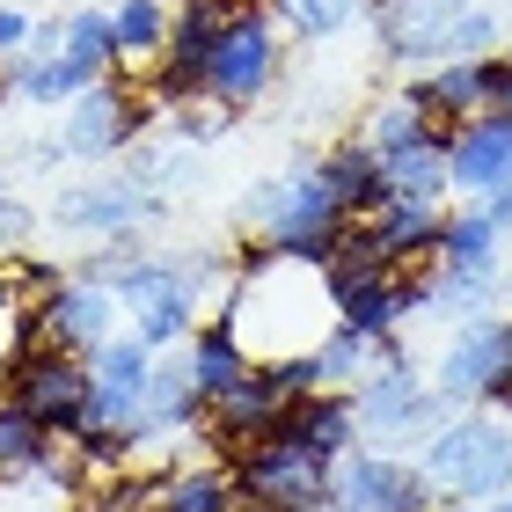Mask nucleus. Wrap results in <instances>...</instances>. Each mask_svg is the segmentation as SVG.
I'll return each instance as SVG.
<instances>
[{"label": "nucleus", "instance_id": "obj_1", "mask_svg": "<svg viewBox=\"0 0 512 512\" xmlns=\"http://www.w3.org/2000/svg\"><path fill=\"white\" fill-rule=\"evenodd\" d=\"M337 300H330V278L322 264H293L278 249H242V278H235V300H227V322L235 337L249 344L256 366H286V359H308L315 337L330 330Z\"/></svg>", "mask_w": 512, "mask_h": 512}, {"label": "nucleus", "instance_id": "obj_2", "mask_svg": "<svg viewBox=\"0 0 512 512\" xmlns=\"http://www.w3.org/2000/svg\"><path fill=\"white\" fill-rule=\"evenodd\" d=\"M235 220H242L264 249L293 256V264H330V256H337V235H344V220H352V213L337 205V191L322 183L315 161H300V169L271 176V183H249L242 205H235Z\"/></svg>", "mask_w": 512, "mask_h": 512}, {"label": "nucleus", "instance_id": "obj_3", "mask_svg": "<svg viewBox=\"0 0 512 512\" xmlns=\"http://www.w3.org/2000/svg\"><path fill=\"white\" fill-rule=\"evenodd\" d=\"M417 469H425L432 498H454V505H491L512 491V432L491 425V417L461 410V417H439L417 447Z\"/></svg>", "mask_w": 512, "mask_h": 512}, {"label": "nucleus", "instance_id": "obj_4", "mask_svg": "<svg viewBox=\"0 0 512 512\" xmlns=\"http://www.w3.org/2000/svg\"><path fill=\"white\" fill-rule=\"evenodd\" d=\"M352 403H359V432H374V439H425L439 417H454V403L417 374L395 337L374 344V366H366V381L352 388Z\"/></svg>", "mask_w": 512, "mask_h": 512}, {"label": "nucleus", "instance_id": "obj_5", "mask_svg": "<svg viewBox=\"0 0 512 512\" xmlns=\"http://www.w3.org/2000/svg\"><path fill=\"white\" fill-rule=\"evenodd\" d=\"M330 469L315 447H300L286 432H264L249 454H235V491L242 505H264V512H322V491H330Z\"/></svg>", "mask_w": 512, "mask_h": 512}, {"label": "nucleus", "instance_id": "obj_6", "mask_svg": "<svg viewBox=\"0 0 512 512\" xmlns=\"http://www.w3.org/2000/svg\"><path fill=\"white\" fill-rule=\"evenodd\" d=\"M278 59H286L278 15L256 8V0H242L235 22H227V37H220V52H213V66H205V96H213L220 110H249L256 96H271Z\"/></svg>", "mask_w": 512, "mask_h": 512}, {"label": "nucleus", "instance_id": "obj_7", "mask_svg": "<svg viewBox=\"0 0 512 512\" xmlns=\"http://www.w3.org/2000/svg\"><path fill=\"white\" fill-rule=\"evenodd\" d=\"M0 388H8L52 439H74V432L88 425V388H96V381H88V359H81V352L30 344V352L8 366V381H0Z\"/></svg>", "mask_w": 512, "mask_h": 512}, {"label": "nucleus", "instance_id": "obj_8", "mask_svg": "<svg viewBox=\"0 0 512 512\" xmlns=\"http://www.w3.org/2000/svg\"><path fill=\"white\" fill-rule=\"evenodd\" d=\"M308 359H286V366H249V374L220 395V403H205V432L220 439L227 454H249L256 439H264L278 417H286L293 395H308Z\"/></svg>", "mask_w": 512, "mask_h": 512}, {"label": "nucleus", "instance_id": "obj_9", "mask_svg": "<svg viewBox=\"0 0 512 512\" xmlns=\"http://www.w3.org/2000/svg\"><path fill=\"white\" fill-rule=\"evenodd\" d=\"M322 512H432V483L417 461L381 454V447H352L330 469Z\"/></svg>", "mask_w": 512, "mask_h": 512}, {"label": "nucleus", "instance_id": "obj_10", "mask_svg": "<svg viewBox=\"0 0 512 512\" xmlns=\"http://www.w3.org/2000/svg\"><path fill=\"white\" fill-rule=\"evenodd\" d=\"M322 278H330V300H337L344 330L395 337V330H403V315H417V278L374 264V256H330Z\"/></svg>", "mask_w": 512, "mask_h": 512}, {"label": "nucleus", "instance_id": "obj_11", "mask_svg": "<svg viewBox=\"0 0 512 512\" xmlns=\"http://www.w3.org/2000/svg\"><path fill=\"white\" fill-rule=\"evenodd\" d=\"M235 8H242V0H183V8L169 15V52H161V66H154V96L169 110L205 96V66H213Z\"/></svg>", "mask_w": 512, "mask_h": 512}, {"label": "nucleus", "instance_id": "obj_12", "mask_svg": "<svg viewBox=\"0 0 512 512\" xmlns=\"http://www.w3.org/2000/svg\"><path fill=\"white\" fill-rule=\"evenodd\" d=\"M512 374V315H469L461 330L447 337V352H439L432 381L439 395L461 410V403H491V388Z\"/></svg>", "mask_w": 512, "mask_h": 512}, {"label": "nucleus", "instance_id": "obj_13", "mask_svg": "<svg viewBox=\"0 0 512 512\" xmlns=\"http://www.w3.org/2000/svg\"><path fill=\"white\" fill-rule=\"evenodd\" d=\"M30 322H37V344H59V352L88 359L103 337L125 330V300L103 278H66L59 293H44V308H30Z\"/></svg>", "mask_w": 512, "mask_h": 512}, {"label": "nucleus", "instance_id": "obj_14", "mask_svg": "<svg viewBox=\"0 0 512 512\" xmlns=\"http://www.w3.org/2000/svg\"><path fill=\"white\" fill-rule=\"evenodd\" d=\"M132 132H139V103H132V88L103 74V81H88L81 96L66 103V125H59L52 147H59V161H74V154H81V161H103V154H118Z\"/></svg>", "mask_w": 512, "mask_h": 512}, {"label": "nucleus", "instance_id": "obj_15", "mask_svg": "<svg viewBox=\"0 0 512 512\" xmlns=\"http://www.w3.org/2000/svg\"><path fill=\"white\" fill-rule=\"evenodd\" d=\"M147 220H161V198L139 176H103V183H81V191L59 198V227L88 235V242H125Z\"/></svg>", "mask_w": 512, "mask_h": 512}, {"label": "nucleus", "instance_id": "obj_16", "mask_svg": "<svg viewBox=\"0 0 512 512\" xmlns=\"http://www.w3.org/2000/svg\"><path fill=\"white\" fill-rule=\"evenodd\" d=\"M447 183L461 198L512 183V110H483V118L447 125Z\"/></svg>", "mask_w": 512, "mask_h": 512}, {"label": "nucleus", "instance_id": "obj_17", "mask_svg": "<svg viewBox=\"0 0 512 512\" xmlns=\"http://www.w3.org/2000/svg\"><path fill=\"white\" fill-rule=\"evenodd\" d=\"M271 432L315 447L322 461H344L359 447V403H352V388H308V395H293V403H286V417H278Z\"/></svg>", "mask_w": 512, "mask_h": 512}, {"label": "nucleus", "instance_id": "obj_18", "mask_svg": "<svg viewBox=\"0 0 512 512\" xmlns=\"http://www.w3.org/2000/svg\"><path fill=\"white\" fill-rule=\"evenodd\" d=\"M439 235H447V205L432 198H388L374 220H366V242H374L381 264H425V256H439Z\"/></svg>", "mask_w": 512, "mask_h": 512}, {"label": "nucleus", "instance_id": "obj_19", "mask_svg": "<svg viewBox=\"0 0 512 512\" xmlns=\"http://www.w3.org/2000/svg\"><path fill=\"white\" fill-rule=\"evenodd\" d=\"M469 8V0H381V52L403 66H439V44H447V22Z\"/></svg>", "mask_w": 512, "mask_h": 512}, {"label": "nucleus", "instance_id": "obj_20", "mask_svg": "<svg viewBox=\"0 0 512 512\" xmlns=\"http://www.w3.org/2000/svg\"><path fill=\"white\" fill-rule=\"evenodd\" d=\"M315 169H322V183L337 191V205H344L352 220H374L381 205L395 198V191H388V169H381V154L366 147V139H344V147H330V154L315 161Z\"/></svg>", "mask_w": 512, "mask_h": 512}, {"label": "nucleus", "instance_id": "obj_21", "mask_svg": "<svg viewBox=\"0 0 512 512\" xmlns=\"http://www.w3.org/2000/svg\"><path fill=\"white\" fill-rule=\"evenodd\" d=\"M183 366H191V388H198V403H220L227 388H235L242 374H249V344L235 337V322H198L191 330V344H183Z\"/></svg>", "mask_w": 512, "mask_h": 512}, {"label": "nucleus", "instance_id": "obj_22", "mask_svg": "<svg viewBox=\"0 0 512 512\" xmlns=\"http://www.w3.org/2000/svg\"><path fill=\"white\" fill-rule=\"evenodd\" d=\"M381 169H388V191L395 198H432V205H447V125H425L417 139H403V147H388L381 154Z\"/></svg>", "mask_w": 512, "mask_h": 512}, {"label": "nucleus", "instance_id": "obj_23", "mask_svg": "<svg viewBox=\"0 0 512 512\" xmlns=\"http://www.w3.org/2000/svg\"><path fill=\"white\" fill-rule=\"evenodd\" d=\"M169 0H110V52L132 74H154L161 52H169Z\"/></svg>", "mask_w": 512, "mask_h": 512}, {"label": "nucleus", "instance_id": "obj_24", "mask_svg": "<svg viewBox=\"0 0 512 512\" xmlns=\"http://www.w3.org/2000/svg\"><path fill=\"white\" fill-rule=\"evenodd\" d=\"M198 417H205V403L191 388L183 344H176V352H154V374H147V439L154 432H183V425H198Z\"/></svg>", "mask_w": 512, "mask_h": 512}, {"label": "nucleus", "instance_id": "obj_25", "mask_svg": "<svg viewBox=\"0 0 512 512\" xmlns=\"http://www.w3.org/2000/svg\"><path fill=\"white\" fill-rule=\"evenodd\" d=\"M498 293H505V278L498 271H447L439 264L432 278H417V308H432V315H491L498 308Z\"/></svg>", "mask_w": 512, "mask_h": 512}, {"label": "nucleus", "instance_id": "obj_26", "mask_svg": "<svg viewBox=\"0 0 512 512\" xmlns=\"http://www.w3.org/2000/svg\"><path fill=\"white\" fill-rule=\"evenodd\" d=\"M88 88V74L66 52H44V44H30L22 52V66H15V81H8V96H22V103H44V110H66Z\"/></svg>", "mask_w": 512, "mask_h": 512}, {"label": "nucleus", "instance_id": "obj_27", "mask_svg": "<svg viewBox=\"0 0 512 512\" xmlns=\"http://www.w3.org/2000/svg\"><path fill=\"white\" fill-rule=\"evenodd\" d=\"M374 344H381V337L330 322V330L315 337V352H308V381H315V388H359L366 366H374Z\"/></svg>", "mask_w": 512, "mask_h": 512}, {"label": "nucleus", "instance_id": "obj_28", "mask_svg": "<svg viewBox=\"0 0 512 512\" xmlns=\"http://www.w3.org/2000/svg\"><path fill=\"white\" fill-rule=\"evenodd\" d=\"M498 242H505V227L483 213V205H461V213H447L439 264L447 271H498Z\"/></svg>", "mask_w": 512, "mask_h": 512}, {"label": "nucleus", "instance_id": "obj_29", "mask_svg": "<svg viewBox=\"0 0 512 512\" xmlns=\"http://www.w3.org/2000/svg\"><path fill=\"white\" fill-rule=\"evenodd\" d=\"M425 81H432V118L439 125H461V118H483V110H491L483 59H439Z\"/></svg>", "mask_w": 512, "mask_h": 512}, {"label": "nucleus", "instance_id": "obj_30", "mask_svg": "<svg viewBox=\"0 0 512 512\" xmlns=\"http://www.w3.org/2000/svg\"><path fill=\"white\" fill-rule=\"evenodd\" d=\"M154 512H242V491L227 469H176V476H161Z\"/></svg>", "mask_w": 512, "mask_h": 512}, {"label": "nucleus", "instance_id": "obj_31", "mask_svg": "<svg viewBox=\"0 0 512 512\" xmlns=\"http://www.w3.org/2000/svg\"><path fill=\"white\" fill-rule=\"evenodd\" d=\"M37 469H52V432L15 395H0V476H37Z\"/></svg>", "mask_w": 512, "mask_h": 512}, {"label": "nucleus", "instance_id": "obj_32", "mask_svg": "<svg viewBox=\"0 0 512 512\" xmlns=\"http://www.w3.org/2000/svg\"><path fill=\"white\" fill-rule=\"evenodd\" d=\"M52 52H66V59H74L88 81L118 74V52H110V8H81V15H66Z\"/></svg>", "mask_w": 512, "mask_h": 512}, {"label": "nucleus", "instance_id": "obj_33", "mask_svg": "<svg viewBox=\"0 0 512 512\" xmlns=\"http://www.w3.org/2000/svg\"><path fill=\"white\" fill-rule=\"evenodd\" d=\"M359 8H366V0H271V15L286 22L293 37H337Z\"/></svg>", "mask_w": 512, "mask_h": 512}, {"label": "nucleus", "instance_id": "obj_34", "mask_svg": "<svg viewBox=\"0 0 512 512\" xmlns=\"http://www.w3.org/2000/svg\"><path fill=\"white\" fill-rule=\"evenodd\" d=\"M425 125H439V118H425V110H417L410 96H388V103L366 110V132H359V139H366L374 154H388V147H403V139H417Z\"/></svg>", "mask_w": 512, "mask_h": 512}, {"label": "nucleus", "instance_id": "obj_35", "mask_svg": "<svg viewBox=\"0 0 512 512\" xmlns=\"http://www.w3.org/2000/svg\"><path fill=\"white\" fill-rule=\"evenodd\" d=\"M498 37H505V30H498V8H476V0H469V8L447 22V44H439V59H491Z\"/></svg>", "mask_w": 512, "mask_h": 512}, {"label": "nucleus", "instance_id": "obj_36", "mask_svg": "<svg viewBox=\"0 0 512 512\" xmlns=\"http://www.w3.org/2000/svg\"><path fill=\"white\" fill-rule=\"evenodd\" d=\"M30 44H37L30 8H22V0H0V59H8V52H30Z\"/></svg>", "mask_w": 512, "mask_h": 512}, {"label": "nucleus", "instance_id": "obj_37", "mask_svg": "<svg viewBox=\"0 0 512 512\" xmlns=\"http://www.w3.org/2000/svg\"><path fill=\"white\" fill-rule=\"evenodd\" d=\"M22 242H30V205H15L0 191V249H22Z\"/></svg>", "mask_w": 512, "mask_h": 512}, {"label": "nucleus", "instance_id": "obj_38", "mask_svg": "<svg viewBox=\"0 0 512 512\" xmlns=\"http://www.w3.org/2000/svg\"><path fill=\"white\" fill-rule=\"evenodd\" d=\"M483 88H491V110H512V59L505 52L483 59Z\"/></svg>", "mask_w": 512, "mask_h": 512}, {"label": "nucleus", "instance_id": "obj_39", "mask_svg": "<svg viewBox=\"0 0 512 512\" xmlns=\"http://www.w3.org/2000/svg\"><path fill=\"white\" fill-rule=\"evenodd\" d=\"M469 205H483L498 227H512V183H498V191H483V198H469Z\"/></svg>", "mask_w": 512, "mask_h": 512}, {"label": "nucleus", "instance_id": "obj_40", "mask_svg": "<svg viewBox=\"0 0 512 512\" xmlns=\"http://www.w3.org/2000/svg\"><path fill=\"white\" fill-rule=\"evenodd\" d=\"M491 410H505V417H512V374H505V381L491 388Z\"/></svg>", "mask_w": 512, "mask_h": 512}, {"label": "nucleus", "instance_id": "obj_41", "mask_svg": "<svg viewBox=\"0 0 512 512\" xmlns=\"http://www.w3.org/2000/svg\"><path fill=\"white\" fill-rule=\"evenodd\" d=\"M483 512H512V491H505V498H491V505H483Z\"/></svg>", "mask_w": 512, "mask_h": 512}, {"label": "nucleus", "instance_id": "obj_42", "mask_svg": "<svg viewBox=\"0 0 512 512\" xmlns=\"http://www.w3.org/2000/svg\"><path fill=\"white\" fill-rule=\"evenodd\" d=\"M439 512H483V505H454V498H447V505H439Z\"/></svg>", "mask_w": 512, "mask_h": 512}, {"label": "nucleus", "instance_id": "obj_43", "mask_svg": "<svg viewBox=\"0 0 512 512\" xmlns=\"http://www.w3.org/2000/svg\"><path fill=\"white\" fill-rule=\"evenodd\" d=\"M242 512H264V505H242Z\"/></svg>", "mask_w": 512, "mask_h": 512}, {"label": "nucleus", "instance_id": "obj_44", "mask_svg": "<svg viewBox=\"0 0 512 512\" xmlns=\"http://www.w3.org/2000/svg\"><path fill=\"white\" fill-rule=\"evenodd\" d=\"M0 191H8V183H0Z\"/></svg>", "mask_w": 512, "mask_h": 512}]
</instances>
